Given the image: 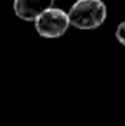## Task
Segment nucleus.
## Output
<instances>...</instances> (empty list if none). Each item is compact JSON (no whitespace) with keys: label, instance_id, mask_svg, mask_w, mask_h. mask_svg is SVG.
Instances as JSON below:
<instances>
[{"label":"nucleus","instance_id":"3","mask_svg":"<svg viewBox=\"0 0 125 126\" xmlns=\"http://www.w3.org/2000/svg\"><path fill=\"white\" fill-rule=\"evenodd\" d=\"M52 7H55V0H13L15 15L27 22H35Z\"/></svg>","mask_w":125,"mask_h":126},{"label":"nucleus","instance_id":"1","mask_svg":"<svg viewBox=\"0 0 125 126\" xmlns=\"http://www.w3.org/2000/svg\"><path fill=\"white\" fill-rule=\"evenodd\" d=\"M71 27L83 31L100 28L107 18L103 0H77L68 10Z\"/></svg>","mask_w":125,"mask_h":126},{"label":"nucleus","instance_id":"4","mask_svg":"<svg viewBox=\"0 0 125 126\" xmlns=\"http://www.w3.org/2000/svg\"><path fill=\"white\" fill-rule=\"evenodd\" d=\"M115 38L122 44L125 46V21L119 22V25L116 27V31H115Z\"/></svg>","mask_w":125,"mask_h":126},{"label":"nucleus","instance_id":"2","mask_svg":"<svg viewBox=\"0 0 125 126\" xmlns=\"http://www.w3.org/2000/svg\"><path fill=\"white\" fill-rule=\"evenodd\" d=\"M69 27L71 21L68 12H65L61 7L49 9L34 22L37 34L43 38H59L66 34Z\"/></svg>","mask_w":125,"mask_h":126}]
</instances>
